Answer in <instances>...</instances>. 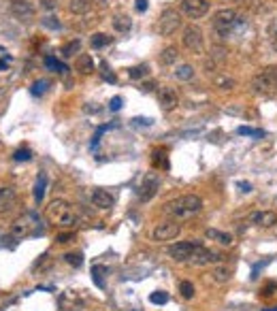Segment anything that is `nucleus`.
<instances>
[{
	"label": "nucleus",
	"instance_id": "f257e3e1",
	"mask_svg": "<svg viewBox=\"0 0 277 311\" xmlns=\"http://www.w3.org/2000/svg\"><path fill=\"white\" fill-rule=\"evenodd\" d=\"M45 213H47V220L54 226L62 228V230H73V228L79 224V217H77L75 209L64 199H54L47 205Z\"/></svg>",
	"mask_w": 277,
	"mask_h": 311
},
{
	"label": "nucleus",
	"instance_id": "f03ea898",
	"mask_svg": "<svg viewBox=\"0 0 277 311\" xmlns=\"http://www.w3.org/2000/svg\"><path fill=\"white\" fill-rule=\"evenodd\" d=\"M167 213L173 217V220H188V217L196 215L201 209H203V199L199 194H183V196H177V199L169 201L167 205Z\"/></svg>",
	"mask_w": 277,
	"mask_h": 311
},
{
	"label": "nucleus",
	"instance_id": "7ed1b4c3",
	"mask_svg": "<svg viewBox=\"0 0 277 311\" xmlns=\"http://www.w3.org/2000/svg\"><path fill=\"white\" fill-rule=\"evenodd\" d=\"M252 88L256 94H262V96L277 94V66H266L264 70L256 72L252 79Z\"/></svg>",
	"mask_w": 277,
	"mask_h": 311
},
{
	"label": "nucleus",
	"instance_id": "20e7f679",
	"mask_svg": "<svg viewBox=\"0 0 277 311\" xmlns=\"http://www.w3.org/2000/svg\"><path fill=\"white\" fill-rule=\"evenodd\" d=\"M239 24H241V17H239V13L234 11V9H220V11H215L213 17H211L213 30L218 34H222V36L230 34Z\"/></svg>",
	"mask_w": 277,
	"mask_h": 311
},
{
	"label": "nucleus",
	"instance_id": "39448f33",
	"mask_svg": "<svg viewBox=\"0 0 277 311\" xmlns=\"http://www.w3.org/2000/svg\"><path fill=\"white\" fill-rule=\"evenodd\" d=\"M36 232H41V220L34 213H26L22 217H17V220L11 224V235L17 241L26 239V237H32Z\"/></svg>",
	"mask_w": 277,
	"mask_h": 311
},
{
	"label": "nucleus",
	"instance_id": "423d86ee",
	"mask_svg": "<svg viewBox=\"0 0 277 311\" xmlns=\"http://www.w3.org/2000/svg\"><path fill=\"white\" fill-rule=\"evenodd\" d=\"M179 26H181L179 11H175V9H164V11L160 13V17H158L156 30H158V34H162V36H171V34H175V30H179Z\"/></svg>",
	"mask_w": 277,
	"mask_h": 311
},
{
	"label": "nucleus",
	"instance_id": "0eeeda50",
	"mask_svg": "<svg viewBox=\"0 0 277 311\" xmlns=\"http://www.w3.org/2000/svg\"><path fill=\"white\" fill-rule=\"evenodd\" d=\"M181 43L186 47L190 54H203V47H205V36H203V30L199 26H186L183 28V36H181Z\"/></svg>",
	"mask_w": 277,
	"mask_h": 311
},
{
	"label": "nucleus",
	"instance_id": "6e6552de",
	"mask_svg": "<svg viewBox=\"0 0 277 311\" xmlns=\"http://www.w3.org/2000/svg\"><path fill=\"white\" fill-rule=\"evenodd\" d=\"M179 235H181V224L177 220H167L151 230V241H158V243L173 241V239H177Z\"/></svg>",
	"mask_w": 277,
	"mask_h": 311
},
{
	"label": "nucleus",
	"instance_id": "1a4fd4ad",
	"mask_svg": "<svg viewBox=\"0 0 277 311\" xmlns=\"http://www.w3.org/2000/svg\"><path fill=\"white\" fill-rule=\"evenodd\" d=\"M220 262H222V254L209 250L203 243L192 252L190 260H188V264H194V266H209V264H220Z\"/></svg>",
	"mask_w": 277,
	"mask_h": 311
},
{
	"label": "nucleus",
	"instance_id": "9d476101",
	"mask_svg": "<svg viewBox=\"0 0 277 311\" xmlns=\"http://www.w3.org/2000/svg\"><path fill=\"white\" fill-rule=\"evenodd\" d=\"M158 188H160V177H158V173H147L145 177L141 179V183H139L137 196H139L143 203H147V201H151L153 196H156Z\"/></svg>",
	"mask_w": 277,
	"mask_h": 311
},
{
	"label": "nucleus",
	"instance_id": "9b49d317",
	"mask_svg": "<svg viewBox=\"0 0 277 311\" xmlns=\"http://www.w3.org/2000/svg\"><path fill=\"white\" fill-rule=\"evenodd\" d=\"M199 245H201V241H177L175 245L169 247L167 254L173 258V260H177V262H188L192 252L196 250Z\"/></svg>",
	"mask_w": 277,
	"mask_h": 311
},
{
	"label": "nucleus",
	"instance_id": "f8f14e48",
	"mask_svg": "<svg viewBox=\"0 0 277 311\" xmlns=\"http://www.w3.org/2000/svg\"><path fill=\"white\" fill-rule=\"evenodd\" d=\"M207 11H209L207 0H183L181 3V13L190 19H201Z\"/></svg>",
	"mask_w": 277,
	"mask_h": 311
},
{
	"label": "nucleus",
	"instance_id": "ddd939ff",
	"mask_svg": "<svg viewBox=\"0 0 277 311\" xmlns=\"http://www.w3.org/2000/svg\"><path fill=\"white\" fill-rule=\"evenodd\" d=\"M248 222L258 228H273L277 224V213L275 211H252L248 215Z\"/></svg>",
	"mask_w": 277,
	"mask_h": 311
},
{
	"label": "nucleus",
	"instance_id": "4468645a",
	"mask_svg": "<svg viewBox=\"0 0 277 311\" xmlns=\"http://www.w3.org/2000/svg\"><path fill=\"white\" fill-rule=\"evenodd\" d=\"M11 13L19 22H30L34 17V7L30 0H11Z\"/></svg>",
	"mask_w": 277,
	"mask_h": 311
},
{
	"label": "nucleus",
	"instance_id": "2eb2a0df",
	"mask_svg": "<svg viewBox=\"0 0 277 311\" xmlns=\"http://www.w3.org/2000/svg\"><path fill=\"white\" fill-rule=\"evenodd\" d=\"M90 201H92V205H94L96 209L107 211V209H111V207L115 205V196L111 192H107V190H102V188H96L94 192H92Z\"/></svg>",
	"mask_w": 277,
	"mask_h": 311
},
{
	"label": "nucleus",
	"instance_id": "dca6fc26",
	"mask_svg": "<svg viewBox=\"0 0 277 311\" xmlns=\"http://www.w3.org/2000/svg\"><path fill=\"white\" fill-rule=\"evenodd\" d=\"M158 102H160V107L164 111H173L179 105V96H177V92L173 88H160L158 90Z\"/></svg>",
	"mask_w": 277,
	"mask_h": 311
},
{
	"label": "nucleus",
	"instance_id": "f3484780",
	"mask_svg": "<svg viewBox=\"0 0 277 311\" xmlns=\"http://www.w3.org/2000/svg\"><path fill=\"white\" fill-rule=\"evenodd\" d=\"M17 194L11 185H0V213H9L15 207Z\"/></svg>",
	"mask_w": 277,
	"mask_h": 311
},
{
	"label": "nucleus",
	"instance_id": "a211bd4d",
	"mask_svg": "<svg viewBox=\"0 0 277 311\" xmlns=\"http://www.w3.org/2000/svg\"><path fill=\"white\" fill-rule=\"evenodd\" d=\"M205 237H207L209 241H215L218 245H222V247H230L232 245V235H228V232H224V230H218V228H207L205 230Z\"/></svg>",
	"mask_w": 277,
	"mask_h": 311
},
{
	"label": "nucleus",
	"instance_id": "6ab92c4d",
	"mask_svg": "<svg viewBox=\"0 0 277 311\" xmlns=\"http://www.w3.org/2000/svg\"><path fill=\"white\" fill-rule=\"evenodd\" d=\"M75 68L81 72V75H90V72H94V58H92L90 54H81V56H77Z\"/></svg>",
	"mask_w": 277,
	"mask_h": 311
},
{
	"label": "nucleus",
	"instance_id": "aec40b11",
	"mask_svg": "<svg viewBox=\"0 0 277 311\" xmlns=\"http://www.w3.org/2000/svg\"><path fill=\"white\" fill-rule=\"evenodd\" d=\"M60 305H62L64 311H73V309H77V307L84 305V300L79 298L77 292H64L62 298H60Z\"/></svg>",
	"mask_w": 277,
	"mask_h": 311
},
{
	"label": "nucleus",
	"instance_id": "412c9836",
	"mask_svg": "<svg viewBox=\"0 0 277 311\" xmlns=\"http://www.w3.org/2000/svg\"><path fill=\"white\" fill-rule=\"evenodd\" d=\"M92 9V0H70L68 3V11L75 15H86Z\"/></svg>",
	"mask_w": 277,
	"mask_h": 311
},
{
	"label": "nucleus",
	"instance_id": "4be33fe9",
	"mask_svg": "<svg viewBox=\"0 0 277 311\" xmlns=\"http://www.w3.org/2000/svg\"><path fill=\"white\" fill-rule=\"evenodd\" d=\"M177 58H179V51H177V47H175V45L164 47V49H162V54H160V62H162V64H167V66L175 64Z\"/></svg>",
	"mask_w": 277,
	"mask_h": 311
},
{
	"label": "nucleus",
	"instance_id": "5701e85b",
	"mask_svg": "<svg viewBox=\"0 0 277 311\" xmlns=\"http://www.w3.org/2000/svg\"><path fill=\"white\" fill-rule=\"evenodd\" d=\"M213 86L215 88H220V90H234L237 88V81H234L232 77H228V75H215L213 77Z\"/></svg>",
	"mask_w": 277,
	"mask_h": 311
},
{
	"label": "nucleus",
	"instance_id": "b1692460",
	"mask_svg": "<svg viewBox=\"0 0 277 311\" xmlns=\"http://www.w3.org/2000/svg\"><path fill=\"white\" fill-rule=\"evenodd\" d=\"M111 38L109 34H105V32H96V34H92L90 36V47L92 49H102V47H107L109 43H111Z\"/></svg>",
	"mask_w": 277,
	"mask_h": 311
},
{
	"label": "nucleus",
	"instance_id": "393cba45",
	"mask_svg": "<svg viewBox=\"0 0 277 311\" xmlns=\"http://www.w3.org/2000/svg\"><path fill=\"white\" fill-rule=\"evenodd\" d=\"M230 275H232V271H230V268H226V266H215L211 271V279L215 284H226L230 279Z\"/></svg>",
	"mask_w": 277,
	"mask_h": 311
},
{
	"label": "nucleus",
	"instance_id": "a878e982",
	"mask_svg": "<svg viewBox=\"0 0 277 311\" xmlns=\"http://www.w3.org/2000/svg\"><path fill=\"white\" fill-rule=\"evenodd\" d=\"M45 66L49 70H54V72H60V75H66V72H68V66L62 64V62H60L58 58H54V56H47L45 58Z\"/></svg>",
	"mask_w": 277,
	"mask_h": 311
},
{
	"label": "nucleus",
	"instance_id": "bb28decb",
	"mask_svg": "<svg viewBox=\"0 0 277 311\" xmlns=\"http://www.w3.org/2000/svg\"><path fill=\"white\" fill-rule=\"evenodd\" d=\"M113 28L117 30V32H128V30L132 28V19L128 15H115L113 17Z\"/></svg>",
	"mask_w": 277,
	"mask_h": 311
},
{
	"label": "nucleus",
	"instance_id": "cd10ccee",
	"mask_svg": "<svg viewBox=\"0 0 277 311\" xmlns=\"http://www.w3.org/2000/svg\"><path fill=\"white\" fill-rule=\"evenodd\" d=\"M45 183H47V177H45V173H41L36 183H34V201L36 203L43 201V196H45Z\"/></svg>",
	"mask_w": 277,
	"mask_h": 311
},
{
	"label": "nucleus",
	"instance_id": "c85d7f7f",
	"mask_svg": "<svg viewBox=\"0 0 277 311\" xmlns=\"http://www.w3.org/2000/svg\"><path fill=\"white\" fill-rule=\"evenodd\" d=\"M149 75V66L147 64H139V66H130L128 68V77L130 79H143Z\"/></svg>",
	"mask_w": 277,
	"mask_h": 311
},
{
	"label": "nucleus",
	"instance_id": "c756f323",
	"mask_svg": "<svg viewBox=\"0 0 277 311\" xmlns=\"http://www.w3.org/2000/svg\"><path fill=\"white\" fill-rule=\"evenodd\" d=\"M179 294H181V298H186V300L194 298V294H196V290H194V284L188 282V279H183V282L179 284Z\"/></svg>",
	"mask_w": 277,
	"mask_h": 311
},
{
	"label": "nucleus",
	"instance_id": "7c9ffc66",
	"mask_svg": "<svg viewBox=\"0 0 277 311\" xmlns=\"http://www.w3.org/2000/svg\"><path fill=\"white\" fill-rule=\"evenodd\" d=\"M64 262L70 264V266H75V268H79L81 264H84V254H81V252H66L64 254Z\"/></svg>",
	"mask_w": 277,
	"mask_h": 311
},
{
	"label": "nucleus",
	"instance_id": "2f4dec72",
	"mask_svg": "<svg viewBox=\"0 0 277 311\" xmlns=\"http://www.w3.org/2000/svg\"><path fill=\"white\" fill-rule=\"evenodd\" d=\"M175 77L181 79V81H190V79H194V68H192L190 64H181V66L175 70Z\"/></svg>",
	"mask_w": 277,
	"mask_h": 311
},
{
	"label": "nucleus",
	"instance_id": "473e14b6",
	"mask_svg": "<svg viewBox=\"0 0 277 311\" xmlns=\"http://www.w3.org/2000/svg\"><path fill=\"white\" fill-rule=\"evenodd\" d=\"M153 156V164H156L158 169H169V160H167V151L164 149H156L151 153Z\"/></svg>",
	"mask_w": 277,
	"mask_h": 311
},
{
	"label": "nucleus",
	"instance_id": "72a5a7b5",
	"mask_svg": "<svg viewBox=\"0 0 277 311\" xmlns=\"http://www.w3.org/2000/svg\"><path fill=\"white\" fill-rule=\"evenodd\" d=\"M102 273H107V268L102 266V264H96V266H92V279H94V284L98 288L105 286V282H102Z\"/></svg>",
	"mask_w": 277,
	"mask_h": 311
},
{
	"label": "nucleus",
	"instance_id": "f704fd0d",
	"mask_svg": "<svg viewBox=\"0 0 277 311\" xmlns=\"http://www.w3.org/2000/svg\"><path fill=\"white\" fill-rule=\"evenodd\" d=\"M79 47H81V43H79V41H70V43H66L62 49H60V54H62L64 58H70L73 54H77V51H79Z\"/></svg>",
	"mask_w": 277,
	"mask_h": 311
},
{
	"label": "nucleus",
	"instance_id": "c9c22d12",
	"mask_svg": "<svg viewBox=\"0 0 277 311\" xmlns=\"http://www.w3.org/2000/svg\"><path fill=\"white\" fill-rule=\"evenodd\" d=\"M275 292H277V282H266V284L260 288L258 294H260L262 298H266V296H273Z\"/></svg>",
	"mask_w": 277,
	"mask_h": 311
},
{
	"label": "nucleus",
	"instance_id": "e433bc0d",
	"mask_svg": "<svg viewBox=\"0 0 277 311\" xmlns=\"http://www.w3.org/2000/svg\"><path fill=\"white\" fill-rule=\"evenodd\" d=\"M149 300L153 305H164V303H169V294L167 292H162V290H158V292H153L149 296Z\"/></svg>",
	"mask_w": 277,
	"mask_h": 311
},
{
	"label": "nucleus",
	"instance_id": "4c0bfd02",
	"mask_svg": "<svg viewBox=\"0 0 277 311\" xmlns=\"http://www.w3.org/2000/svg\"><path fill=\"white\" fill-rule=\"evenodd\" d=\"M41 24H43L45 28H49V30H60V22H58V17H54V15L43 17L41 19Z\"/></svg>",
	"mask_w": 277,
	"mask_h": 311
},
{
	"label": "nucleus",
	"instance_id": "58836bf2",
	"mask_svg": "<svg viewBox=\"0 0 277 311\" xmlns=\"http://www.w3.org/2000/svg\"><path fill=\"white\" fill-rule=\"evenodd\" d=\"M70 241H75V232H73V230L60 232V235L56 237V243H60V245H66V243H70Z\"/></svg>",
	"mask_w": 277,
	"mask_h": 311
},
{
	"label": "nucleus",
	"instance_id": "ea45409f",
	"mask_svg": "<svg viewBox=\"0 0 277 311\" xmlns=\"http://www.w3.org/2000/svg\"><path fill=\"white\" fill-rule=\"evenodd\" d=\"M30 158H32V151H30V149H17L15 153H13V160H17V162H28Z\"/></svg>",
	"mask_w": 277,
	"mask_h": 311
},
{
	"label": "nucleus",
	"instance_id": "a19ab883",
	"mask_svg": "<svg viewBox=\"0 0 277 311\" xmlns=\"http://www.w3.org/2000/svg\"><path fill=\"white\" fill-rule=\"evenodd\" d=\"M239 134H243V137H262V132L260 130H256V128H250V126H239L237 128Z\"/></svg>",
	"mask_w": 277,
	"mask_h": 311
},
{
	"label": "nucleus",
	"instance_id": "79ce46f5",
	"mask_svg": "<svg viewBox=\"0 0 277 311\" xmlns=\"http://www.w3.org/2000/svg\"><path fill=\"white\" fill-rule=\"evenodd\" d=\"M47 81H43V79H41V81H34V84H32V94L34 96H41V94H45V90H47Z\"/></svg>",
	"mask_w": 277,
	"mask_h": 311
},
{
	"label": "nucleus",
	"instance_id": "37998d69",
	"mask_svg": "<svg viewBox=\"0 0 277 311\" xmlns=\"http://www.w3.org/2000/svg\"><path fill=\"white\" fill-rule=\"evenodd\" d=\"M269 41H271V47L277 51V22L269 26Z\"/></svg>",
	"mask_w": 277,
	"mask_h": 311
},
{
	"label": "nucleus",
	"instance_id": "c03bdc74",
	"mask_svg": "<svg viewBox=\"0 0 277 311\" xmlns=\"http://www.w3.org/2000/svg\"><path fill=\"white\" fill-rule=\"evenodd\" d=\"M102 77H105L109 84H115V81H117V77L113 75V70H111L107 64H102Z\"/></svg>",
	"mask_w": 277,
	"mask_h": 311
},
{
	"label": "nucleus",
	"instance_id": "a18cd8bd",
	"mask_svg": "<svg viewBox=\"0 0 277 311\" xmlns=\"http://www.w3.org/2000/svg\"><path fill=\"white\" fill-rule=\"evenodd\" d=\"M120 107H122V98L113 96V98H111V102H109V109L111 111H120Z\"/></svg>",
	"mask_w": 277,
	"mask_h": 311
},
{
	"label": "nucleus",
	"instance_id": "49530a36",
	"mask_svg": "<svg viewBox=\"0 0 277 311\" xmlns=\"http://www.w3.org/2000/svg\"><path fill=\"white\" fill-rule=\"evenodd\" d=\"M105 130H107L105 126H102V128H98V130H96V134H94V139H92V149H94V147H96V145H98V141H100V137H102V132H105Z\"/></svg>",
	"mask_w": 277,
	"mask_h": 311
},
{
	"label": "nucleus",
	"instance_id": "de8ad7c7",
	"mask_svg": "<svg viewBox=\"0 0 277 311\" xmlns=\"http://www.w3.org/2000/svg\"><path fill=\"white\" fill-rule=\"evenodd\" d=\"M135 9H137L139 13H145V11H147V0H137V3H135Z\"/></svg>",
	"mask_w": 277,
	"mask_h": 311
},
{
	"label": "nucleus",
	"instance_id": "09e8293b",
	"mask_svg": "<svg viewBox=\"0 0 277 311\" xmlns=\"http://www.w3.org/2000/svg\"><path fill=\"white\" fill-rule=\"evenodd\" d=\"M237 3H239L241 7H245V9H254V3H256V0H237Z\"/></svg>",
	"mask_w": 277,
	"mask_h": 311
},
{
	"label": "nucleus",
	"instance_id": "8fccbe9b",
	"mask_svg": "<svg viewBox=\"0 0 277 311\" xmlns=\"http://www.w3.org/2000/svg\"><path fill=\"white\" fill-rule=\"evenodd\" d=\"M43 7L45 9H54L56 5H54V0H43Z\"/></svg>",
	"mask_w": 277,
	"mask_h": 311
},
{
	"label": "nucleus",
	"instance_id": "3c124183",
	"mask_svg": "<svg viewBox=\"0 0 277 311\" xmlns=\"http://www.w3.org/2000/svg\"><path fill=\"white\" fill-rule=\"evenodd\" d=\"M239 188H241L243 192H250V188H252V185H250V183H239Z\"/></svg>",
	"mask_w": 277,
	"mask_h": 311
},
{
	"label": "nucleus",
	"instance_id": "603ef678",
	"mask_svg": "<svg viewBox=\"0 0 277 311\" xmlns=\"http://www.w3.org/2000/svg\"><path fill=\"white\" fill-rule=\"evenodd\" d=\"M266 311H277V307H269V309H266Z\"/></svg>",
	"mask_w": 277,
	"mask_h": 311
}]
</instances>
